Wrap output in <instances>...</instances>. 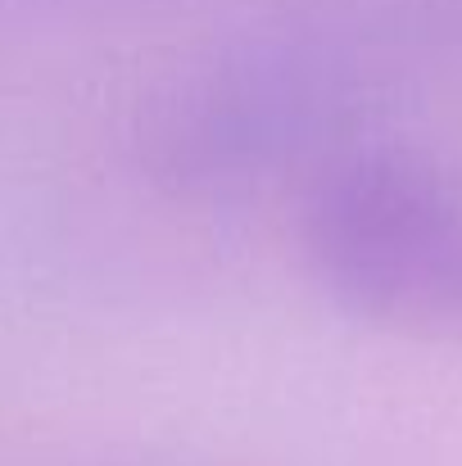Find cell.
<instances>
[{
	"mask_svg": "<svg viewBox=\"0 0 462 466\" xmlns=\"http://www.w3.org/2000/svg\"><path fill=\"white\" fill-rule=\"evenodd\" d=\"M308 268L344 309L431 326L462 317V177L408 146L331 158L300 213Z\"/></svg>",
	"mask_w": 462,
	"mask_h": 466,
	"instance_id": "1",
	"label": "cell"
}]
</instances>
